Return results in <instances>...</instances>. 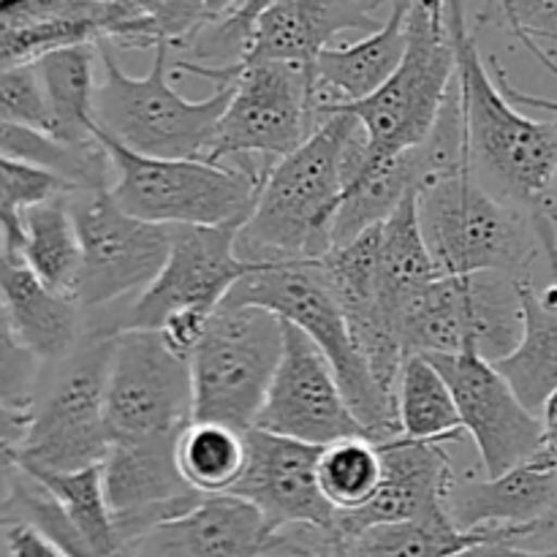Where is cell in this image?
<instances>
[{"label": "cell", "instance_id": "cell-1", "mask_svg": "<svg viewBox=\"0 0 557 557\" xmlns=\"http://www.w3.org/2000/svg\"><path fill=\"white\" fill-rule=\"evenodd\" d=\"M362 125L330 112L299 150L261 183L253 212L237 232V256L253 267L319 261L332 250V223L364 158Z\"/></svg>", "mask_w": 557, "mask_h": 557}, {"label": "cell", "instance_id": "cell-2", "mask_svg": "<svg viewBox=\"0 0 557 557\" xmlns=\"http://www.w3.org/2000/svg\"><path fill=\"white\" fill-rule=\"evenodd\" d=\"M471 3H446L471 174L498 199L557 223V114L528 117L479 52Z\"/></svg>", "mask_w": 557, "mask_h": 557}, {"label": "cell", "instance_id": "cell-3", "mask_svg": "<svg viewBox=\"0 0 557 557\" xmlns=\"http://www.w3.org/2000/svg\"><path fill=\"white\" fill-rule=\"evenodd\" d=\"M419 226L441 275L462 277L498 272L536 283L547 264L531 212L490 194L471 169L424 183L417 194Z\"/></svg>", "mask_w": 557, "mask_h": 557}, {"label": "cell", "instance_id": "cell-4", "mask_svg": "<svg viewBox=\"0 0 557 557\" xmlns=\"http://www.w3.org/2000/svg\"><path fill=\"white\" fill-rule=\"evenodd\" d=\"M96 139L112 161L109 196L123 212L156 226L218 228L245 223L272 169L270 163L245 158L223 163L147 158L112 141L98 128Z\"/></svg>", "mask_w": 557, "mask_h": 557}, {"label": "cell", "instance_id": "cell-5", "mask_svg": "<svg viewBox=\"0 0 557 557\" xmlns=\"http://www.w3.org/2000/svg\"><path fill=\"white\" fill-rule=\"evenodd\" d=\"M103 82L96 90V128L117 145L147 158L207 161L218 123L232 101L234 85L212 90L201 101L180 96L169 82L172 49H152L145 76H131L109 41H98Z\"/></svg>", "mask_w": 557, "mask_h": 557}, {"label": "cell", "instance_id": "cell-6", "mask_svg": "<svg viewBox=\"0 0 557 557\" xmlns=\"http://www.w3.org/2000/svg\"><path fill=\"white\" fill-rule=\"evenodd\" d=\"M226 305H253V308L272 310L286 324L297 326L332 364L343 397L368 438L381 444L403 435L395 400L384 395L370 375L354 343L351 326L326 288L315 261L256 267L232 288Z\"/></svg>", "mask_w": 557, "mask_h": 557}, {"label": "cell", "instance_id": "cell-7", "mask_svg": "<svg viewBox=\"0 0 557 557\" xmlns=\"http://www.w3.org/2000/svg\"><path fill=\"white\" fill-rule=\"evenodd\" d=\"M114 337L90 332L52 368H44L25 438L14 449L27 473H74L103 466L112 451L107 384Z\"/></svg>", "mask_w": 557, "mask_h": 557}, {"label": "cell", "instance_id": "cell-8", "mask_svg": "<svg viewBox=\"0 0 557 557\" xmlns=\"http://www.w3.org/2000/svg\"><path fill=\"white\" fill-rule=\"evenodd\" d=\"M455 82L457 58L446 3L417 0L408 14L406 58L392 79L364 101L330 109L351 114L362 125L368 147L359 172L422 147L433 134Z\"/></svg>", "mask_w": 557, "mask_h": 557}, {"label": "cell", "instance_id": "cell-9", "mask_svg": "<svg viewBox=\"0 0 557 557\" xmlns=\"http://www.w3.org/2000/svg\"><path fill=\"white\" fill-rule=\"evenodd\" d=\"M522 286L498 272L441 275L395 305L397 337L408 357L476 351L498 362L522 337Z\"/></svg>", "mask_w": 557, "mask_h": 557}, {"label": "cell", "instance_id": "cell-10", "mask_svg": "<svg viewBox=\"0 0 557 557\" xmlns=\"http://www.w3.org/2000/svg\"><path fill=\"white\" fill-rule=\"evenodd\" d=\"M286 348V321L253 305L215 310L190 357L194 422H215L248 433L259 422L267 392Z\"/></svg>", "mask_w": 557, "mask_h": 557}, {"label": "cell", "instance_id": "cell-11", "mask_svg": "<svg viewBox=\"0 0 557 557\" xmlns=\"http://www.w3.org/2000/svg\"><path fill=\"white\" fill-rule=\"evenodd\" d=\"M71 215L82 245V270L71 299L87 315L112 313L139 299L161 275L174 228L128 215L101 190H74Z\"/></svg>", "mask_w": 557, "mask_h": 557}, {"label": "cell", "instance_id": "cell-12", "mask_svg": "<svg viewBox=\"0 0 557 557\" xmlns=\"http://www.w3.org/2000/svg\"><path fill=\"white\" fill-rule=\"evenodd\" d=\"M243 223L218 228H174L172 250L161 275L125 308L87 315V330L120 335L128 330L158 332L177 315L212 319L232 288L256 267L237 256V232Z\"/></svg>", "mask_w": 557, "mask_h": 557}, {"label": "cell", "instance_id": "cell-13", "mask_svg": "<svg viewBox=\"0 0 557 557\" xmlns=\"http://www.w3.org/2000/svg\"><path fill=\"white\" fill-rule=\"evenodd\" d=\"M112 444H180L194 424L190 359L158 332L128 330L114 337L107 384Z\"/></svg>", "mask_w": 557, "mask_h": 557}, {"label": "cell", "instance_id": "cell-14", "mask_svg": "<svg viewBox=\"0 0 557 557\" xmlns=\"http://www.w3.org/2000/svg\"><path fill=\"white\" fill-rule=\"evenodd\" d=\"M326 120V117H324ZM313 69L256 63L237 76L207 161L234 158L275 166L305 145L321 123Z\"/></svg>", "mask_w": 557, "mask_h": 557}, {"label": "cell", "instance_id": "cell-15", "mask_svg": "<svg viewBox=\"0 0 557 557\" xmlns=\"http://www.w3.org/2000/svg\"><path fill=\"white\" fill-rule=\"evenodd\" d=\"M428 359L449 384L462 433L476 444L484 476L509 473L542 451V422L517 400L493 362L476 351Z\"/></svg>", "mask_w": 557, "mask_h": 557}, {"label": "cell", "instance_id": "cell-16", "mask_svg": "<svg viewBox=\"0 0 557 557\" xmlns=\"http://www.w3.org/2000/svg\"><path fill=\"white\" fill-rule=\"evenodd\" d=\"M256 428L319 449L337 441L368 438L343 397L332 364L292 324H286L281 368L272 379Z\"/></svg>", "mask_w": 557, "mask_h": 557}, {"label": "cell", "instance_id": "cell-17", "mask_svg": "<svg viewBox=\"0 0 557 557\" xmlns=\"http://www.w3.org/2000/svg\"><path fill=\"white\" fill-rule=\"evenodd\" d=\"M444 511L462 533H517L522 542L544 539L557 522V468L539 451L500 476L455 473Z\"/></svg>", "mask_w": 557, "mask_h": 557}, {"label": "cell", "instance_id": "cell-18", "mask_svg": "<svg viewBox=\"0 0 557 557\" xmlns=\"http://www.w3.org/2000/svg\"><path fill=\"white\" fill-rule=\"evenodd\" d=\"M248 438V466L232 495L264 515L272 531L288 525H337V511L319 487V446L299 444L253 428Z\"/></svg>", "mask_w": 557, "mask_h": 557}, {"label": "cell", "instance_id": "cell-19", "mask_svg": "<svg viewBox=\"0 0 557 557\" xmlns=\"http://www.w3.org/2000/svg\"><path fill=\"white\" fill-rule=\"evenodd\" d=\"M381 484L364 509L337 515L343 539L386 522H408L444 511V493L455 479V460L446 444L411 441L406 435L381 441Z\"/></svg>", "mask_w": 557, "mask_h": 557}, {"label": "cell", "instance_id": "cell-20", "mask_svg": "<svg viewBox=\"0 0 557 557\" xmlns=\"http://www.w3.org/2000/svg\"><path fill=\"white\" fill-rule=\"evenodd\" d=\"M381 14H389V3L362 0H264L256 20L253 47L245 63H288L313 69L315 58L332 47L337 36L359 30L364 36L384 25Z\"/></svg>", "mask_w": 557, "mask_h": 557}, {"label": "cell", "instance_id": "cell-21", "mask_svg": "<svg viewBox=\"0 0 557 557\" xmlns=\"http://www.w3.org/2000/svg\"><path fill=\"white\" fill-rule=\"evenodd\" d=\"M270 536V522L248 500L201 495L194 509L134 539L125 557H248Z\"/></svg>", "mask_w": 557, "mask_h": 557}, {"label": "cell", "instance_id": "cell-22", "mask_svg": "<svg viewBox=\"0 0 557 557\" xmlns=\"http://www.w3.org/2000/svg\"><path fill=\"white\" fill-rule=\"evenodd\" d=\"M0 297L14 324L22 346L44 364L52 368L69 357L87 335V315L65 294L52 292L20 253L0 243Z\"/></svg>", "mask_w": 557, "mask_h": 557}, {"label": "cell", "instance_id": "cell-23", "mask_svg": "<svg viewBox=\"0 0 557 557\" xmlns=\"http://www.w3.org/2000/svg\"><path fill=\"white\" fill-rule=\"evenodd\" d=\"M408 14L411 3H389L379 30L341 47L332 44L315 58L313 87L321 120L330 109L364 101L392 79L406 58Z\"/></svg>", "mask_w": 557, "mask_h": 557}, {"label": "cell", "instance_id": "cell-24", "mask_svg": "<svg viewBox=\"0 0 557 557\" xmlns=\"http://www.w3.org/2000/svg\"><path fill=\"white\" fill-rule=\"evenodd\" d=\"M531 413L557 392V283L522 286V337L509 357L493 362Z\"/></svg>", "mask_w": 557, "mask_h": 557}, {"label": "cell", "instance_id": "cell-25", "mask_svg": "<svg viewBox=\"0 0 557 557\" xmlns=\"http://www.w3.org/2000/svg\"><path fill=\"white\" fill-rule=\"evenodd\" d=\"M96 58L98 44H71L36 63L49 112V134L79 150L98 145Z\"/></svg>", "mask_w": 557, "mask_h": 557}, {"label": "cell", "instance_id": "cell-26", "mask_svg": "<svg viewBox=\"0 0 557 557\" xmlns=\"http://www.w3.org/2000/svg\"><path fill=\"white\" fill-rule=\"evenodd\" d=\"M71 194L52 196L22 215L20 256L41 283L71 297L82 270V245L69 205Z\"/></svg>", "mask_w": 557, "mask_h": 557}, {"label": "cell", "instance_id": "cell-27", "mask_svg": "<svg viewBox=\"0 0 557 557\" xmlns=\"http://www.w3.org/2000/svg\"><path fill=\"white\" fill-rule=\"evenodd\" d=\"M0 156L54 174L76 190H101L112 185V161L101 141L79 150L30 125L0 117Z\"/></svg>", "mask_w": 557, "mask_h": 557}, {"label": "cell", "instance_id": "cell-28", "mask_svg": "<svg viewBox=\"0 0 557 557\" xmlns=\"http://www.w3.org/2000/svg\"><path fill=\"white\" fill-rule=\"evenodd\" d=\"M522 542L517 533H495ZM493 539L487 533H462L446 511L408 522L370 525L343 544V557H455L473 544Z\"/></svg>", "mask_w": 557, "mask_h": 557}, {"label": "cell", "instance_id": "cell-29", "mask_svg": "<svg viewBox=\"0 0 557 557\" xmlns=\"http://www.w3.org/2000/svg\"><path fill=\"white\" fill-rule=\"evenodd\" d=\"M397 422L411 441L449 444L460 438L462 422L444 375L428 357H408L397 384Z\"/></svg>", "mask_w": 557, "mask_h": 557}, {"label": "cell", "instance_id": "cell-30", "mask_svg": "<svg viewBox=\"0 0 557 557\" xmlns=\"http://www.w3.org/2000/svg\"><path fill=\"white\" fill-rule=\"evenodd\" d=\"M185 484L199 495H228L248 466V438L215 422H194L177 444Z\"/></svg>", "mask_w": 557, "mask_h": 557}, {"label": "cell", "instance_id": "cell-31", "mask_svg": "<svg viewBox=\"0 0 557 557\" xmlns=\"http://www.w3.org/2000/svg\"><path fill=\"white\" fill-rule=\"evenodd\" d=\"M27 476L41 482L60 500L92 557H125V544L103 490L101 466L74 473H27Z\"/></svg>", "mask_w": 557, "mask_h": 557}, {"label": "cell", "instance_id": "cell-32", "mask_svg": "<svg viewBox=\"0 0 557 557\" xmlns=\"http://www.w3.org/2000/svg\"><path fill=\"white\" fill-rule=\"evenodd\" d=\"M381 267H384L386 294H389L392 315L395 305L408 294L438 281L441 270L424 243L419 226L417 194L408 196L386 223H381Z\"/></svg>", "mask_w": 557, "mask_h": 557}, {"label": "cell", "instance_id": "cell-33", "mask_svg": "<svg viewBox=\"0 0 557 557\" xmlns=\"http://www.w3.org/2000/svg\"><path fill=\"white\" fill-rule=\"evenodd\" d=\"M381 455L370 438L337 441L321 449L319 487L337 515L364 509L379 493Z\"/></svg>", "mask_w": 557, "mask_h": 557}, {"label": "cell", "instance_id": "cell-34", "mask_svg": "<svg viewBox=\"0 0 557 557\" xmlns=\"http://www.w3.org/2000/svg\"><path fill=\"white\" fill-rule=\"evenodd\" d=\"M74 185L54 177V174L0 156V243L20 253L25 210L52 199V196L74 194Z\"/></svg>", "mask_w": 557, "mask_h": 557}, {"label": "cell", "instance_id": "cell-35", "mask_svg": "<svg viewBox=\"0 0 557 557\" xmlns=\"http://www.w3.org/2000/svg\"><path fill=\"white\" fill-rule=\"evenodd\" d=\"M498 20L557 76V3H479L473 25L479 27Z\"/></svg>", "mask_w": 557, "mask_h": 557}, {"label": "cell", "instance_id": "cell-36", "mask_svg": "<svg viewBox=\"0 0 557 557\" xmlns=\"http://www.w3.org/2000/svg\"><path fill=\"white\" fill-rule=\"evenodd\" d=\"M41 375L44 364L20 343L0 297V403L11 411L30 413Z\"/></svg>", "mask_w": 557, "mask_h": 557}, {"label": "cell", "instance_id": "cell-37", "mask_svg": "<svg viewBox=\"0 0 557 557\" xmlns=\"http://www.w3.org/2000/svg\"><path fill=\"white\" fill-rule=\"evenodd\" d=\"M0 117L49 134V112L36 63L0 71Z\"/></svg>", "mask_w": 557, "mask_h": 557}, {"label": "cell", "instance_id": "cell-38", "mask_svg": "<svg viewBox=\"0 0 557 557\" xmlns=\"http://www.w3.org/2000/svg\"><path fill=\"white\" fill-rule=\"evenodd\" d=\"M343 533L337 525H288L272 531L264 547L248 557H343Z\"/></svg>", "mask_w": 557, "mask_h": 557}, {"label": "cell", "instance_id": "cell-39", "mask_svg": "<svg viewBox=\"0 0 557 557\" xmlns=\"http://www.w3.org/2000/svg\"><path fill=\"white\" fill-rule=\"evenodd\" d=\"M0 555L3 557H69L54 542L27 522H14L0 533Z\"/></svg>", "mask_w": 557, "mask_h": 557}, {"label": "cell", "instance_id": "cell-40", "mask_svg": "<svg viewBox=\"0 0 557 557\" xmlns=\"http://www.w3.org/2000/svg\"><path fill=\"white\" fill-rule=\"evenodd\" d=\"M22 468L16 462L11 446H0V533L14 525V500L16 487H20Z\"/></svg>", "mask_w": 557, "mask_h": 557}, {"label": "cell", "instance_id": "cell-41", "mask_svg": "<svg viewBox=\"0 0 557 557\" xmlns=\"http://www.w3.org/2000/svg\"><path fill=\"white\" fill-rule=\"evenodd\" d=\"M455 557H557V549H533L511 536H493L462 549Z\"/></svg>", "mask_w": 557, "mask_h": 557}, {"label": "cell", "instance_id": "cell-42", "mask_svg": "<svg viewBox=\"0 0 557 557\" xmlns=\"http://www.w3.org/2000/svg\"><path fill=\"white\" fill-rule=\"evenodd\" d=\"M490 69H493V74H495V82H498L500 85V90L506 92V98H509L511 103H522V107H533V109H544V112H549V114H557V101H549V98H539V96H531V92H522L520 87H515L511 85V79L509 76H506V71H504V65L498 63V58H495V54H490Z\"/></svg>", "mask_w": 557, "mask_h": 557}, {"label": "cell", "instance_id": "cell-43", "mask_svg": "<svg viewBox=\"0 0 557 557\" xmlns=\"http://www.w3.org/2000/svg\"><path fill=\"white\" fill-rule=\"evenodd\" d=\"M539 422H542V457H547L557 468V392L544 403Z\"/></svg>", "mask_w": 557, "mask_h": 557}, {"label": "cell", "instance_id": "cell-44", "mask_svg": "<svg viewBox=\"0 0 557 557\" xmlns=\"http://www.w3.org/2000/svg\"><path fill=\"white\" fill-rule=\"evenodd\" d=\"M27 419H30V413L11 411V408H5L3 403H0V446H11V449H16L20 441L25 438Z\"/></svg>", "mask_w": 557, "mask_h": 557}, {"label": "cell", "instance_id": "cell-45", "mask_svg": "<svg viewBox=\"0 0 557 557\" xmlns=\"http://www.w3.org/2000/svg\"><path fill=\"white\" fill-rule=\"evenodd\" d=\"M0 557H3V555H0Z\"/></svg>", "mask_w": 557, "mask_h": 557}, {"label": "cell", "instance_id": "cell-46", "mask_svg": "<svg viewBox=\"0 0 557 557\" xmlns=\"http://www.w3.org/2000/svg\"><path fill=\"white\" fill-rule=\"evenodd\" d=\"M555 226H557V223H555Z\"/></svg>", "mask_w": 557, "mask_h": 557}]
</instances>
